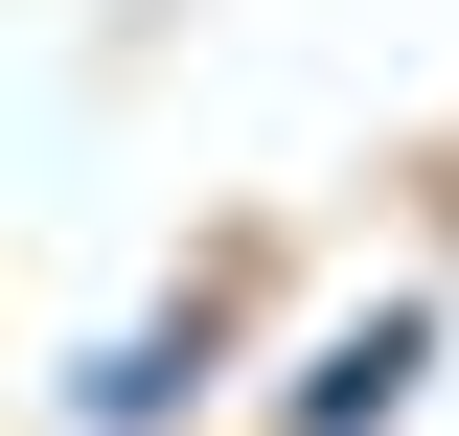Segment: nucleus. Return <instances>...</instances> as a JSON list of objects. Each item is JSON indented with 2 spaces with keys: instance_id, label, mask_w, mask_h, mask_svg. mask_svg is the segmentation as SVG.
<instances>
[{
  "instance_id": "obj_1",
  "label": "nucleus",
  "mask_w": 459,
  "mask_h": 436,
  "mask_svg": "<svg viewBox=\"0 0 459 436\" xmlns=\"http://www.w3.org/2000/svg\"><path fill=\"white\" fill-rule=\"evenodd\" d=\"M413 368H437V322H413V299H368V322L299 368V414H276V436H391V414H413Z\"/></svg>"
},
{
  "instance_id": "obj_2",
  "label": "nucleus",
  "mask_w": 459,
  "mask_h": 436,
  "mask_svg": "<svg viewBox=\"0 0 459 436\" xmlns=\"http://www.w3.org/2000/svg\"><path fill=\"white\" fill-rule=\"evenodd\" d=\"M207 344H230L207 299H184V322H138V344H115V368H92V436H161L184 390H207Z\"/></svg>"
}]
</instances>
